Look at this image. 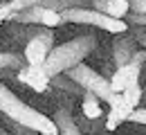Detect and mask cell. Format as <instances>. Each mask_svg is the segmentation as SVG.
<instances>
[{
    "instance_id": "obj_1",
    "label": "cell",
    "mask_w": 146,
    "mask_h": 135,
    "mask_svg": "<svg viewBox=\"0 0 146 135\" xmlns=\"http://www.w3.org/2000/svg\"><path fill=\"white\" fill-rule=\"evenodd\" d=\"M0 113L7 119H11V122L20 124V126L29 128L32 133H36V135H58L54 122L50 117L34 110L32 106H27L23 99H18L2 83H0Z\"/></svg>"
},
{
    "instance_id": "obj_4",
    "label": "cell",
    "mask_w": 146,
    "mask_h": 135,
    "mask_svg": "<svg viewBox=\"0 0 146 135\" xmlns=\"http://www.w3.org/2000/svg\"><path fill=\"white\" fill-rule=\"evenodd\" d=\"M63 20H74V23H90V25H97L101 29H106L110 34H124L128 27L124 20L119 18H110L106 14H99V11H83V9H72V11H65L61 14Z\"/></svg>"
},
{
    "instance_id": "obj_8",
    "label": "cell",
    "mask_w": 146,
    "mask_h": 135,
    "mask_svg": "<svg viewBox=\"0 0 146 135\" xmlns=\"http://www.w3.org/2000/svg\"><path fill=\"white\" fill-rule=\"evenodd\" d=\"M52 122H54L58 135H81V131H79V126L74 124V119H72V115H70V110H68V108L56 110V115H54Z\"/></svg>"
},
{
    "instance_id": "obj_10",
    "label": "cell",
    "mask_w": 146,
    "mask_h": 135,
    "mask_svg": "<svg viewBox=\"0 0 146 135\" xmlns=\"http://www.w3.org/2000/svg\"><path fill=\"white\" fill-rule=\"evenodd\" d=\"M81 110H83V115L88 117V119H99V117L104 115V110H101V101L92 95V92H86L83 104H81Z\"/></svg>"
},
{
    "instance_id": "obj_9",
    "label": "cell",
    "mask_w": 146,
    "mask_h": 135,
    "mask_svg": "<svg viewBox=\"0 0 146 135\" xmlns=\"http://www.w3.org/2000/svg\"><path fill=\"white\" fill-rule=\"evenodd\" d=\"M106 104L110 106V113H115L121 122H126L128 117H130V113H133V108L124 101V97L119 95V92H112V95L108 97V101H106Z\"/></svg>"
},
{
    "instance_id": "obj_12",
    "label": "cell",
    "mask_w": 146,
    "mask_h": 135,
    "mask_svg": "<svg viewBox=\"0 0 146 135\" xmlns=\"http://www.w3.org/2000/svg\"><path fill=\"white\" fill-rule=\"evenodd\" d=\"M119 95L124 97V101H126L128 106L135 110L137 106H139V101H142V86L139 83H135V86H128L124 92H119Z\"/></svg>"
},
{
    "instance_id": "obj_2",
    "label": "cell",
    "mask_w": 146,
    "mask_h": 135,
    "mask_svg": "<svg viewBox=\"0 0 146 135\" xmlns=\"http://www.w3.org/2000/svg\"><path fill=\"white\" fill-rule=\"evenodd\" d=\"M90 47H92V39H79V41H74V43H68V45L58 47L54 52H50L47 59H45V63L40 68H43V72L47 77L52 79L56 74H61V72H68L74 65H79L81 59L88 54Z\"/></svg>"
},
{
    "instance_id": "obj_3",
    "label": "cell",
    "mask_w": 146,
    "mask_h": 135,
    "mask_svg": "<svg viewBox=\"0 0 146 135\" xmlns=\"http://www.w3.org/2000/svg\"><path fill=\"white\" fill-rule=\"evenodd\" d=\"M68 74H70L81 88H86V92H92L99 101H108V97L112 95L108 81L104 77H99L94 70H90L88 65H81V63H79V65H74V68L68 70Z\"/></svg>"
},
{
    "instance_id": "obj_7",
    "label": "cell",
    "mask_w": 146,
    "mask_h": 135,
    "mask_svg": "<svg viewBox=\"0 0 146 135\" xmlns=\"http://www.w3.org/2000/svg\"><path fill=\"white\" fill-rule=\"evenodd\" d=\"M18 79L23 83H27L29 88H34L36 92H45L47 86H50V81H52V79L43 72V68H32V65H27L25 70H20Z\"/></svg>"
},
{
    "instance_id": "obj_14",
    "label": "cell",
    "mask_w": 146,
    "mask_h": 135,
    "mask_svg": "<svg viewBox=\"0 0 146 135\" xmlns=\"http://www.w3.org/2000/svg\"><path fill=\"white\" fill-rule=\"evenodd\" d=\"M119 124H124V122L115 115V113H110V110H108V117H106V131H110V133H112V131H117V126H119Z\"/></svg>"
},
{
    "instance_id": "obj_13",
    "label": "cell",
    "mask_w": 146,
    "mask_h": 135,
    "mask_svg": "<svg viewBox=\"0 0 146 135\" xmlns=\"http://www.w3.org/2000/svg\"><path fill=\"white\" fill-rule=\"evenodd\" d=\"M38 20H40L45 27H56V25L63 23L61 14H58L56 9H40V11H38Z\"/></svg>"
},
{
    "instance_id": "obj_6",
    "label": "cell",
    "mask_w": 146,
    "mask_h": 135,
    "mask_svg": "<svg viewBox=\"0 0 146 135\" xmlns=\"http://www.w3.org/2000/svg\"><path fill=\"white\" fill-rule=\"evenodd\" d=\"M50 54V36H34L25 45V61L32 68H40Z\"/></svg>"
},
{
    "instance_id": "obj_16",
    "label": "cell",
    "mask_w": 146,
    "mask_h": 135,
    "mask_svg": "<svg viewBox=\"0 0 146 135\" xmlns=\"http://www.w3.org/2000/svg\"><path fill=\"white\" fill-rule=\"evenodd\" d=\"M0 23H2V18H0Z\"/></svg>"
},
{
    "instance_id": "obj_11",
    "label": "cell",
    "mask_w": 146,
    "mask_h": 135,
    "mask_svg": "<svg viewBox=\"0 0 146 135\" xmlns=\"http://www.w3.org/2000/svg\"><path fill=\"white\" fill-rule=\"evenodd\" d=\"M128 9H130L128 0H108V2H106V16H110V18L121 20L128 14Z\"/></svg>"
},
{
    "instance_id": "obj_5",
    "label": "cell",
    "mask_w": 146,
    "mask_h": 135,
    "mask_svg": "<svg viewBox=\"0 0 146 135\" xmlns=\"http://www.w3.org/2000/svg\"><path fill=\"white\" fill-rule=\"evenodd\" d=\"M139 72H142V65L139 63H124L117 68V72L112 74V79L108 81L110 92H124L128 86H135L139 83Z\"/></svg>"
},
{
    "instance_id": "obj_15",
    "label": "cell",
    "mask_w": 146,
    "mask_h": 135,
    "mask_svg": "<svg viewBox=\"0 0 146 135\" xmlns=\"http://www.w3.org/2000/svg\"><path fill=\"white\" fill-rule=\"evenodd\" d=\"M0 135H11V133H9V131H5V128L0 126Z\"/></svg>"
}]
</instances>
